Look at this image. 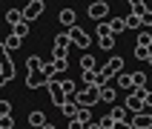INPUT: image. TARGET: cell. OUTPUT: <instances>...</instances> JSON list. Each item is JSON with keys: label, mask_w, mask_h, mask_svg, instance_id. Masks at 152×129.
Masks as SVG:
<instances>
[{"label": "cell", "mask_w": 152, "mask_h": 129, "mask_svg": "<svg viewBox=\"0 0 152 129\" xmlns=\"http://www.w3.org/2000/svg\"><path fill=\"white\" fill-rule=\"evenodd\" d=\"M40 63H43V60L37 58V55H32V58L26 60V86H29V89H37V86H43L40 80H37V72H40Z\"/></svg>", "instance_id": "1"}, {"label": "cell", "mask_w": 152, "mask_h": 129, "mask_svg": "<svg viewBox=\"0 0 152 129\" xmlns=\"http://www.w3.org/2000/svg\"><path fill=\"white\" fill-rule=\"evenodd\" d=\"M46 89H49V95H52V101H55V106H63V103L69 101L66 92H63V83H60V77H52L49 83H46Z\"/></svg>", "instance_id": "2"}, {"label": "cell", "mask_w": 152, "mask_h": 129, "mask_svg": "<svg viewBox=\"0 0 152 129\" xmlns=\"http://www.w3.org/2000/svg\"><path fill=\"white\" fill-rule=\"evenodd\" d=\"M86 15L92 17V20H98V23H103V17L109 15V3H106V0H95V3H89Z\"/></svg>", "instance_id": "3"}, {"label": "cell", "mask_w": 152, "mask_h": 129, "mask_svg": "<svg viewBox=\"0 0 152 129\" xmlns=\"http://www.w3.org/2000/svg\"><path fill=\"white\" fill-rule=\"evenodd\" d=\"M43 9H46V0H29L23 6V17L32 23V20H37V17L43 15Z\"/></svg>", "instance_id": "4"}, {"label": "cell", "mask_w": 152, "mask_h": 129, "mask_svg": "<svg viewBox=\"0 0 152 129\" xmlns=\"http://www.w3.org/2000/svg\"><path fill=\"white\" fill-rule=\"evenodd\" d=\"M75 101L80 103V106H95V103L101 101V89H80V92L75 95Z\"/></svg>", "instance_id": "5"}, {"label": "cell", "mask_w": 152, "mask_h": 129, "mask_svg": "<svg viewBox=\"0 0 152 129\" xmlns=\"http://www.w3.org/2000/svg\"><path fill=\"white\" fill-rule=\"evenodd\" d=\"M121 72H124V58H121V55H112V58L106 60V66H103V75L109 80V77H118Z\"/></svg>", "instance_id": "6"}, {"label": "cell", "mask_w": 152, "mask_h": 129, "mask_svg": "<svg viewBox=\"0 0 152 129\" xmlns=\"http://www.w3.org/2000/svg\"><path fill=\"white\" fill-rule=\"evenodd\" d=\"M80 83H86V89H101V86H106V75L103 72H83V80Z\"/></svg>", "instance_id": "7"}, {"label": "cell", "mask_w": 152, "mask_h": 129, "mask_svg": "<svg viewBox=\"0 0 152 129\" xmlns=\"http://www.w3.org/2000/svg\"><path fill=\"white\" fill-rule=\"evenodd\" d=\"M0 58H3V83H12V80H15V63H12V52L3 49V52H0Z\"/></svg>", "instance_id": "8"}, {"label": "cell", "mask_w": 152, "mask_h": 129, "mask_svg": "<svg viewBox=\"0 0 152 129\" xmlns=\"http://www.w3.org/2000/svg\"><path fill=\"white\" fill-rule=\"evenodd\" d=\"M69 34H72V43H75V46H80V49H89V46H92V37H89L80 26H72V29H69Z\"/></svg>", "instance_id": "9"}, {"label": "cell", "mask_w": 152, "mask_h": 129, "mask_svg": "<svg viewBox=\"0 0 152 129\" xmlns=\"http://www.w3.org/2000/svg\"><path fill=\"white\" fill-rule=\"evenodd\" d=\"M132 126L135 129H152V112H141V115H132Z\"/></svg>", "instance_id": "10"}, {"label": "cell", "mask_w": 152, "mask_h": 129, "mask_svg": "<svg viewBox=\"0 0 152 129\" xmlns=\"http://www.w3.org/2000/svg\"><path fill=\"white\" fill-rule=\"evenodd\" d=\"M60 112H63V118H69V120H75L77 118V112H80V103L75 101V98H69L63 106H60Z\"/></svg>", "instance_id": "11"}, {"label": "cell", "mask_w": 152, "mask_h": 129, "mask_svg": "<svg viewBox=\"0 0 152 129\" xmlns=\"http://www.w3.org/2000/svg\"><path fill=\"white\" fill-rule=\"evenodd\" d=\"M115 86H118V89H129V92H135V77L126 75V72H121V75L115 77Z\"/></svg>", "instance_id": "12"}, {"label": "cell", "mask_w": 152, "mask_h": 129, "mask_svg": "<svg viewBox=\"0 0 152 129\" xmlns=\"http://www.w3.org/2000/svg\"><path fill=\"white\" fill-rule=\"evenodd\" d=\"M26 17H23V9H9L6 12V23L9 26H17V23H23Z\"/></svg>", "instance_id": "13"}, {"label": "cell", "mask_w": 152, "mask_h": 129, "mask_svg": "<svg viewBox=\"0 0 152 129\" xmlns=\"http://www.w3.org/2000/svg\"><path fill=\"white\" fill-rule=\"evenodd\" d=\"M60 83H63V92H66V98H75L80 89H77V83L72 80V77H60Z\"/></svg>", "instance_id": "14"}, {"label": "cell", "mask_w": 152, "mask_h": 129, "mask_svg": "<svg viewBox=\"0 0 152 129\" xmlns=\"http://www.w3.org/2000/svg\"><path fill=\"white\" fill-rule=\"evenodd\" d=\"M58 17H60V23L69 26V29H72V26H75V20H77V15L72 12V9H63V12H58Z\"/></svg>", "instance_id": "15"}, {"label": "cell", "mask_w": 152, "mask_h": 129, "mask_svg": "<svg viewBox=\"0 0 152 129\" xmlns=\"http://www.w3.org/2000/svg\"><path fill=\"white\" fill-rule=\"evenodd\" d=\"M20 46H23V37H17V34H9L6 40H3V49H9V52L20 49Z\"/></svg>", "instance_id": "16"}, {"label": "cell", "mask_w": 152, "mask_h": 129, "mask_svg": "<svg viewBox=\"0 0 152 129\" xmlns=\"http://www.w3.org/2000/svg\"><path fill=\"white\" fill-rule=\"evenodd\" d=\"M109 23H112V34H121V32H126V17H112Z\"/></svg>", "instance_id": "17"}, {"label": "cell", "mask_w": 152, "mask_h": 129, "mask_svg": "<svg viewBox=\"0 0 152 129\" xmlns=\"http://www.w3.org/2000/svg\"><path fill=\"white\" fill-rule=\"evenodd\" d=\"M29 123H32L34 129L46 126V115H43V112H32V115H29Z\"/></svg>", "instance_id": "18"}, {"label": "cell", "mask_w": 152, "mask_h": 129, "mask_svg": "<svg viewBox=\"0 0 152 129\" xmlns=\"http://www.w3.org/2000/svg\"><path fill=\"white\" fill-rule=\"evenodd\" d=\"M12 34H17V37H29V20H23V23H17V26H12Z\"/></svg>", "instance_id": "19"}, {"label": "cell", "mask_w": 152, "mask_h": 129, "mask_svg": "<svg viewBox=\"0 0 152 129\" xmlns=\"http://www.w3.org/2000/svg\"><path fill=\"white\" fill-rule=\"evenodd\" d=\"M52 60H69V49L66 46H52Z\"/></svg>", "instance_id": "20"}, {"label": "cell", "mask_w": 152, "mask_h": 129, "mask_svg": "<svg viewBox=\"0 0 152 129\" xmlns=\"http://www.w3.org/2000/svg\"><path fill=\"white\" fill-rule=\"evenodd\" d=\"M152 55V46H141V43H135V58L138 60H149Z\"/></svg>", "instance_id": "21"}, {"label": "cell", "mask_w": 152, "mask_h": 129, "mask_svg": "<svg viewBox=\"0 0 152 129\" xmlns=\"http://www.w3.org/2000/svg\"><path fill=\"white\" fill-rule=\"evenodd\" d=\"M126 29H138V32H141V29H144V20L138 15H126Z\"/></svg>", "instance_id": "22"}, {"label": "cell", "mask_w": 152, "mask_h": 129, "mask_svg": "<svg viewBox=\"0 0 152 129\" xmlns=\"http://www.w3.org/2000/svg\"><path fill=\"white\" fill-rule=\"evenodd\" d=\"M132 77H135V89H146V83H149V80H146V72L138 69V72H132Z\"/></svg>", "instance_id": "23"}, {"label": "cell", "mask_w": 152, "mask_h": 129, "mask_svg": "<svg viewBox=\"0 0 152 129\" xmlns=\"http://www.w3.org/2000/svg\"><path fill=\"white\" fill-rule=\"evenodd\" d=\"M98 46H101L103 52H112L115 49V34H112V37H98Z\"/></svg>", "instance_id": "24"}, {"label": "cell", "mask_w": 152, "mask_h": 129, "mask_svg": "<svg viewBox=\"0 0 152 129\" xmlns=\"http://www.w3.org/2000/svg\"><path fill=\"white\" fill-rule=\"evenodd\" d=\"M69 43H72V34H69V32L55 34V46H66V49H69Z\"/></svg>", "instance_id": "25"}, {"label": "cell", "mask_w": 152, "mask_h": 129, "mask_svg": "<svg viewBox=\"0 0 152 129\" xmlns=\"http://www.w3.org/2000/svg\"><path fill=\"white\" fill-rule=\"evenodd\" d=\"M138 43H141V46H152V32L149 29H141V32H138Z\"/></svg>", "instance_id": "26"}, {"label": "cell", "mask_w": 152, "mask_h": 129, "mask_svg": "<svg viewBox=\"0 0 152 129\" xmlns=\"http://www.w3.org/2000/svg\"><path fill=\"white\" fill-rule=\"evenodd\" d=\"M126 106H112V112H109V115H112V118H115V120H126Z\"/></svg>", "instance_id": "27"}, {"label": "cell", "mask_w": 152, "mask_h": 129, "mask_svg": "<svg viewBox=\"0 0 152 129\" xmlns=\"http://www.w3.org/2000/svg\"><path fill=\"white\" fill-rule=\"evenodd\" d=\"M98 37H112V23H98Z\"/></svg>", "instance_id": "28"}, {"label": "cell", "mask_w": 152, "mask_h": 129, "mask_svg": "<svg viewBox=\"0 0 152 129\" xmlns=\"http://www.w3.org/2000/svg\"><path fill=\"white\" fill-rule=\"evenodd\" d=\"M98 123H101V126H103V129H115V123H118V120L112 118V115H103V118H101V120H98Z\"/></svg>", "instance_id": "29"}, {"label": "cell", "mask_w": 152, "mask_h": 129, "mask_svg": "<svg viewBox=\"0 0 152 129\" xmlns=\"http://www.w3.org/2000/svg\"><path fill=\"white\" fill-rule=\"evenodd\" d=\"M77 120H83V123H89V120H92V112H89V106H80V112H77Z\"/></svg>", "instance_id": "30"}, {"label": "cell", "mask_w": 152, "mask_h": 129, "mask_svg": "<svg viewBox=\"0 0 152 129\" xmlns=\"http://www.w3.org/2000/svg\"><path fill=\"white\" fill-rule=\"evenodd\" d=\"M15 126V118H12V115H3V118H0V129H12Z\"/></svg>", "instance_id": "31"}, {"label": "cell", "mask_w": 152, "mask_h": 129, "mask_svg": "<svg viewBox=\"0 0 152 129\" xmlns=\"http://www.w3.org/2000/svg\"><path fill=\"white\" fill-rule=\"evenodd\" d=\"M55 69H58V75H63L69 69V60H55Z\"/></svg>", "instance_id": "32"}, {"label": "cell", "mask_w": 152, "mask_h": 129, "mask_svg": "<svg viewBox=\"0 0 152 129\" xmlns=\"http://www.w3.org/2000/svg\"><path fill=\"white\" fill-rule=\"evenodd\" d=\"M0 112H3V115H12V103H9V101H0Z\"/></svg>", "instance_id": "33"}, {"label": "cell", "mask_w": 152, "mask_h": 129, "mask_svg": "<svg viewBox=\"0 0 152 129\" xmlns=\"http://www.w3.org/2000/svg\"><path fill=\"white\" fill-rule=\"evenodd\" d=\"M69 129H86V123H83V120H69Z\"/></svg>", "instance_id": "34"}, {"label": "cell", "mask_w": 152, "mask_h": 129, "mask_svg": "<svg viewBox=\"0 0 152 129\" xmlns=\"http://www.w3.org/2000/svg\"><path fill=\"white\" fill-rule=\"evenodd\" d=\"M115 129H135V126H132V120H118Z\"/></svg>", "instance_id": "35"}, {"label": "cell", "mask_w": 152, "mask_h": 129, "mask_svg": "<svg viewBox=\"0 0 152 129\" xmlns=\"http://www.w3.org/2000/svg\"><path fill=\"white\" fill-rule=\"evenodd\" d=\"M86 129H103V126L98 123V120H89V123H86Z\"/></svg>", "instance_id": "36"}, {"label": "cell", "mask_w": 152, "mask_h": 129, "mask_svg": "<svg viewBox=\"0 0 152 129\" xmlns=\"http://www.w3.org/2000/svg\"><path fill=\"white\" fill-rule=\"evenodd\" d=\"M146 106H149V112H152V92H149V101H146Z\"/></svg>", "instance_id": "37"}, {"label": "cell", "mask_w": 152, "mask_h": 129, "mask_svg": "<svg viewBox=\"0 0 152 129\" xmlns=\"http://www.w3.org/2000/svg\"><path fill=\"white\" fill-rule=\"evenodd\" d=\"M40 129H55V126H52V123H46V126H40Z\"/></svg>", "instance_id": "38"}, {"label": "cell", "mask_w": 152, "mask_h": 129, "mask_svg": "<svg viewBox=\"0 0 152 129\" xmlns=\"http://www.w3.org/2000/svg\"><path fill=\"white\" fill-rule=\"evenodd\" d=\"M146 63H149V66H152V55H149V60H146Z\"/></svg>", "instance_id": "39"}]
</instances>
